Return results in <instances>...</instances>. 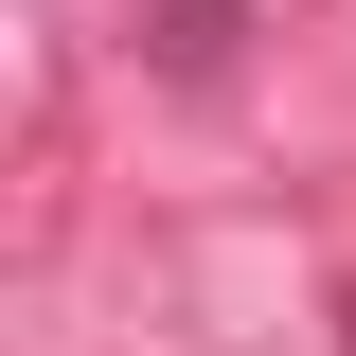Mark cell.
Returning <instances> with one entry per match:
<instances>
[{
    "instance_id": "obj_1",
    "label": "cell",
    "mask_w": 356,
    "mask_h": 356,
    "mask_svg": "<svg viewBox=\"0 0 356 356\" xmlns=\"http://www.w3.org/2000/svg\"><path fill=\"white\" fill-rule=\"evenodd\" d=\"M143 18H161V72H178V89H214L232 36H250V0H143Z\"/></svg>"
}]
</instances>
